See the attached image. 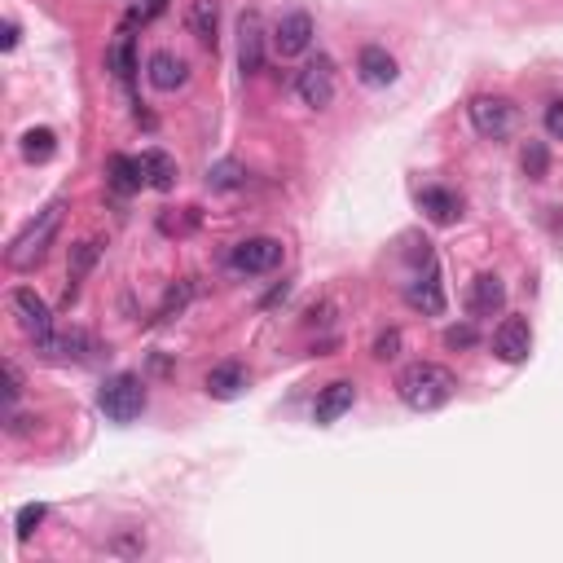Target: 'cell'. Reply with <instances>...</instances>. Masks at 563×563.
I'll return each mask as SVG.
<instances>
[{
	"instance_id": "obj_23",
	"label": "cell",
	"mask_w": 563,
	"mask_h": 563,
	"mask_svg": "<svg viewBox=\"0 0 563 563\" xmlns=\"http://www.w3.org/2000/svg\"><path fill=\"white\" fill-rule=\"evenodd\" d=\"M106 62H110V71H115V80L128 84L132 75H137V53H132V36H119L115 44H110Z\"/></svg>"
},
{
	"instance_id": "obj_10",
	"label": "cell",
	"mask_w": 563,
	"mask_h": 563,
	"mask_svg": "<svg viewBox=\"0 0 563 563\" xmlns=\"http://www.w3.org/2000/svg\"><path fill=\"white\" fill-rule=\"evenodd\" d=\"M308 44H313V18H308L304 9H291V14L278 22V31H273V49H278L282 58H300Z\"/></svg>"
},
{
	"instance_id": "obj_15",
	"label": "cell",
	"mask_w": 563,
	"mask_h": 563,
	"mask_svg": "<svg viewBox=\"0 0 563 563\" xmlns=\"http://www.w3.org/2000/svg\"><path fill=\"white\" fill-rule=\"evenodd\" d=\"M146 75H150V84L159 88V93H176V88H185V80H190V66H185V58H176V53L159 49L150 58Z\"/></svg>"
},
{
	"instance_id": "obj_14",
	"label": "cell",
	"mask_w": 563,
	"mask_h": 563,
	"mask_svg": "<svg viewBox=\"0 0 563 563\" xmlns=\"http://www.w3.org/2000/svg\"><path fill=\"white\" fill-rule=\"evenodd\" d=\"M467 308H471V317H493V313H502V308H506V286H502L498 273H480V278L471 282Z\"/></svg>"
},
{
	"instance_id": "obj_33",
	"label": "cell",
	"mask_w": 563,
	"mask_h": 563,
	"mask_svg": "<svg viewBox=\"0 0 563 563\" xmlns=\"http://www.w3.org/2000/svg\"><path fill=\"white\" fill-rule=\"evenodd\" d=\"M5 383H9L5 396H9V405H14V401H18V392H22V370L14 366V361H5Z\"/></svg>"
},
{
	"instance_id": "obj_22",
	"label": "cell",
	"mask_w": 563,
	"mask_h": 563,
	"mask_svg": "<svg viewBox=\"0 0 563 563\" xmlns=\"http://www.w3.org/2000/svg\"><path fill=\"white\" fill-rule=\"evenodd\" d=\"M53 154H58V137H53L49 128H31L27 137H22V159L27 163H49Z\"/></svg>"
},
{
	"instance_id": "obj_29",
	"label": "cell",
	"mask_w": 563,
	"mask_h": 563,
	"mask_svg": "<svg viewBox=\"0 0 563 563\" xmlns=\"http://www.w3.org/2000/svg\"><path fill=\"white\" fill-rule=\"evenodd\" d=\"M396 348H401V330H383V335L374 339V357L379 361H392Z\"/></svg>"
},
{
	"instance_id": "obj_4",
	"label": "cell",
	"mask_w": 563,
	"mask_h": 563,
	"mask_svg": "<svg viewBox=\"0 0 563 563\" xmlns=\"http://www.w3.org/2000/svg\"><path fill=\"white\" fill-rule=\"evenodd\" d=\"M9 304H14V313H18V326L27 330L31 339H36V348L49 352V348H53V335H58V330H53V313H49V304H44L40 295L31 291V286H18V291L9 295Z\"/></svg>"
},
{
	"instance_id": "obj_1",
	"label": "cell",
	"mask_w": 563,
	"mask_h": 563,
	"mask_svg": "<svg viewBox=\"0 0 563 563\" xmlns=\"http://www.w3.org/2000/svg\"><path fill=\"white\" fill-rule=\"evenodd\" d=\"M454 392H458V374L449 366H440V361H414V366H405L401 379H396V396H401L414 414L440 410V405L454 401Z\"/></svg>"
},
{
	"instance_id": "obj_21",
	"label": "cell",
	"mask_w": 563,
	"mask_h": 563,
	"mask_svg": "<svg viewBox=\"0 0 563 563\" xmlns=\"http://www.w3.org/2000/svg\"><path fill=\"white\" fill-rule=\"evenodd\" d=\"M97 251H102V247H97L93 238H88V242H75V247H71V286H66V304L80 295V282H84V273L97 264Z\"/></svg>"
},
{
	"instance_id": "obj_34",
	"label": "cell",
	"mask_w": 563,
	"mask_h": 563,
	"mask_svg": "<svg viewBox=\"0 0 563 563\" xmlns=\"http://www.w3.org/2000/svg\"><path fill=\"white\" fill-rule=\"evenodd\" d=\"M14 44H18V22H5V36H0V49H14Z\"/></svg>"
},
{
	"instance_id": "obj_8",
	"label": "cell",
	"mask_w": 563,
	"mask_h": 563,
	"mask_svg": "<svg viewBox=\"0 0 563 563\" xmlns=\"http://www.w3.org/2000/svg\"><path fill=\"white\" fill-rule=\"evenodd\" d=\"M238 66H242V75L264 71V22L256 9H247L238 18Z\"/></svg>"
},
{
	"instance_id": "obj_12",
	"label": "cell",
	"mask_w": 563,
	"mask_h": 563,
	"mask_svg": "<svg viewBox=\"0 0 563 563\" xmlns=\"http://www.w3.org/2000/svg\"><path fill=\"white\" fill-rule=\"evenodd\" d=\"M352 401H357V383H348V379H335V383H326L322 396H317V405H313V418H317V427H330V423H339L348 410H352Z\"/></svg>"
},
{
	"instance_id": "obj_3",
	"label": "cell",
	"mask_w": 563,
	"mask_h": 563,
	"mask_svg": "<svg viewBox=\"0 0 563 563\" xmlns=\"http://www.w3.org/2000/svg\"><path fill=\"white\" fill-rule=\"evenodd\" d=\"M97 405H102V414L110 423H132V418H141V410H146V383L128 370L110 374L102 383V392H97Z\"/></svg>"
},
{
	"instance_id": "obj_27",
	"label": "cell",
	"mask_w": 563,
	"mask_h": 563,
	"mask_svg": "<svg viewBox=\"0 0 563 563\" xmlns=\"http://www.w3.org/2000/svg\"><path fill=\"white\" fill-rule=\"evenodd\" d=\"M44 515H49V506H44V502L22 506V511H18V542H27V537L36 533V528L44 524Z\"/></svg>"
},
{
	"instance_id": "obj_25",
	"label": "cell",
	"mask_w": 563,
	"mask_h": 563,
	"mask_svg": "<svg viewBox=\"0 0 563 563\" xmlns=\"http://www.w3.org/2000/svg\"><path fill=\"white\" fill-rule=\"evenodd\" d=\"M194 300V286L190 282H176L168 295H163V304H159V322H172L176 313H185V304Z\"/></svg>"
},
{
	"instance_id": "obj_5",
	"label": "cell",
	"mask_w": 563,
	"mask_h": 563,
	"mask_svg": "<svg viewBox=\"0 0 563 563\" xmlns=\"http://www.w3.org/2000/svg\"><path fill=\"white\" fill-rule=\"evenodd\" d=\"M467 115H471V128L489 141H502L515 132V106L506 102V97H476V102L467 106Z\"/></svg>"
},
{
	"instance_id": "obj_32",
	"label": "cell",
	"mask_w": 563,
	"mask_h": 563,
	"mask_svg": "<svg viewBox=\"0 0 563 563\" xmlns=\"http://www.w3.org/2000/svg\"><path fill=\"white\" fill-rule=\"evenodd\" d=\"M110 550H115V555H141V550H146V537H141V533L119 537V542H110Z\"/></svg>"
},
{
	"instance_id": "obj_30",
	"label": "cell",
	"mask_w": 563,
	"mask_h": 563,
	"mask_svg": "<svg viewBox=\"0 0 563 563\" xmlns=\"http://www.w3.org/2000/svg\"><path fill=\"white\" fill-rule=\"evenodd\" d=\"M476 344V326H449L445 330V348H471Z\"/></svg>"
},
{
	"instance_id": "obj_18",
	"label": "cell",
	"mask_w": 563,
	"mask_h": 563,
	"mask_svg": "<svg viewBox=\"0 0 563 563\" xmlns=\"http://www.w3.org/2000/svg\"><path fill=\"white\" fill-rule=\"evenodd\" d=\"M185 27H190V36H194L198 44H212V49H216V27H220L216 0H194L190 14H185Z\"/></svg>"
},
{
	"instance_id": "obj_31",
	"label": "cell",
	"mask_w": 563,
	"mask_h": 563,
	"mask_svg": "<svg viewBox=\"0 0 563 563\" xmlns=\"http://www.w3.org/2000/svg\"><path fill=\"white\" fill-rule=\"evenodd\" d=\"M546 132L555 141H563V102H550L546 106Z\"/></svg>"
},
{
	"instance_id": "obj_7",
	"label": "cell",
	"mask_w": 563,
	"mask_h": 563,
	"mask_svg": "<svg viewBox=\"0 0 563 563\" xmlns=\"http://www.w3.org/2000/svg\"><path fill=\"white\" fill-rule=\"evenodd\" d=\"M295 93H300V102L313 106V110H326L330 102H335V66H330V58L308 62L300 71V80H295Z\"/></svg>"
},
{
	"instance_id": "obj_17",
	"label": "cell",
	"mask_w": 563,
	"mask_h": 563,
	"mask_svg": "<svg viewBox=\"0 0 563 563\" xmlns=\"http://www.w3.org/2000/svg\"><path fill=\"white\" fill-rule=\"evenodd\" d=\"M418 207L427 212V220H436V225H454V220L462 216V203L454 190H440V185H432V190L418 194Z\"/></svg>"
},
{
	"instance_id": "obj_11",
	"label": "cell",
	"mask_w": 563,
	"mask_h": 563,
	"mask_svg": "<svg viewBox=\"0 0 563 563\" xmlns=\"http://www.w3.org/2000/svg\"><path fill=\"white\" fill-rule=\"evenodd\" d=\"M405 304L418 308L427 317H440L445 313V286H440V273L427 264V273H418L414 282H405Z\"/></svg>"
},
{
	"instance_id": "obj_20",
	"label": "cell",
	"mask_w": 563,
	"mask_h": 563,
	"mask_svg": "<svg viewBox=\"0 0 563 563\" xmlns=\"http://www.w3.org/2000/svg\"><path fill=\"white\" fill-rule=\"evenodd\" d=\"M242 388H247V370H242L238 361H225V366H216L207 374V392H212L216 401H234Z\"/></svg>"
},
{
	"instance_id": "obj_16",
	"label": "cell",
	"mask_w": 563,
	"mask_h": 563,
	"mask_svg": "<svg viewBox=\"0 0 563 563\" xmlns=\"http://www.w3.org/2000/svg\"><path fill=\"white\" fill-rule=\"evenodd\" d=\"M137 163H141V176H146V185H150V190L168 194L172 185H176V159H172L168 150H146Z\"/></svg>"
},
{
	"instance_id": "obj_9",
	"label": "cell",
	"mask_w": 563,
	"mask_h": 563,
	"mask_svg": "<svg viewBox=\"0 0 563 563\" xmlns=\"http://www.w3.org/2000/svg\"><path fill=\"white\" fill-rule=\"evenodd\" d=\"M493 352L502 361H511V366H520L528 352H533V326L524 317H502V326L493 330Z\"/></svg>"
},
{
	"instance_id": "obj_19",
	"label": "cell",
	"mask_w": 563,
	"mask_h": 563,
	"mask_svg": "<svg viewBox=\"0 0 563 563\" xmlns=\"http://www.w3.org/2000/svg\"><path fill=\"white\" fill-rule=\"evenodd\" d=\"M106 172H110L106 181H110V190H115V194H137L141 185H146V176H141V163L128 159V154H110Z\"/></svg>"
},
{
	"instance_id": "obj_28",
	"label": "cell",
	"mask_w": 563,
	"mask_h": 563,
	"mask_svg": "<svg viewBox=\"0 0 563 563\" xmlns=\"http://www.w3.org/2000/svg\"><path fill=\"white\" fill-rule=\"evenodd\" d=\"M546 146H542V141H528V150H524V172L528 176H533V181H542V176H546Z\"/></svg>"
},
{
	"instance_id": "obj_2",
	"label": "cell",
	"mask_w": 563,
	"mask_h": 563,
	"mask_svg": "<svg viewBox=\"0 0 563 563\" xmlns=\"http://www.w3.org/2000/svg\"><path fill=\"white\" fill-rule=\"evenodd\" d=\"M62 212H66L62 198H58V203H49L44 212H36V220H31V225L22 229L14 242H9V251H5V264H9V269L27 273V269H36V264L49 256L53 238H58V229H62Z\"/></svg>"
},
{
	"instance_id": "obj_6",
	"label": "cell",
	"mask_w": 563,
	"mask_h": 563,
	"mask_svg": "<svg viewBox=\"0 0 563 563\" xmlns=\"http://www.w3.org/2000/svg\"><path fill=\"white\" fill-rule=\"evenodd\" d=\"M282 256H286V247L278 238H247V242H238L234 247V256H229V264H234L238 273H273L282 264Z\"/></svg>"
},
{
	"instance_id": "obj_13",
	"label": "cell",
	"mask_w": 563,
	"mask_h": 563,
	"mask_svg": "<svg viewBox=\"0 0 563 563\" xmlns=\"http://www.w3.org/2000/svg\"><path fill=\"white\" fill-rule=\"evenodd\" d=\"M357 71H361V80H366L370 88H388V84H396V58L383 44H366V49L357 53Z\"/></svg>"
},
{
	"instance_id": "obj_26",
	"label": "cell",
	"mask_w": 563,
	"mask_h": 563,
	"mask_svg": "<svg viewBox=\"0 0 563 563\" xmlns=\"http://www.w3.org/2000/svg\"><path fill=\"white\" fill-rule=\"evenodd\" d=\"M49 352H62V357L84 361V352H88V335H84V330H62V335H53V348H49Z\"/></svg>"
},
{
	"instance_id": "obj_24",
	"label": "cell",
	"mask_w": 563,
	"mask_h": 563,
	"mask_svg": "<svg viewBox=\"0 0 563 563\" xmlns=\"http://www.w3.org/2000/svg\"><path fill=\"white\" fill-rule=\"evenodd\" d=\"M207 185H212V190H238V185H247V168L234 159H225L207 172Z\"/></svg>"
}]
</instances>
